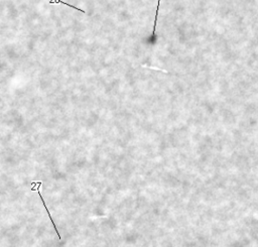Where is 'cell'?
<instances>
[{
    "instance_id": "cell-1",
    "label": "cell",
    "mask_w": 258,
    "mask_h": 247,
    "mask_svg": "<svg viewBox=\"0 0 258 247\" xmlns=\"http://www.w3.org/2000/svg\"><path fill=\"white\" fill-rule=\"evenodd\" d=\"M41 182H39V186H37V189H36V191H37V194H39V198H41V202H42V203H44V208H46V210H47V214H49V219H51V221H52V225H54V227H55V230H56L57 234V236H59V238L61 239V235H60L59 231H57V226H56V224H55L54 220H52V216H51V213H49V208H47V205H46V202L44 201V198H42V197H41V190H39V188H41Z\"/></svg>"
},
{
    "instance_id": "cell-2",
    "label": "cell",
    "mask_w": 258,
    "mask_h": 247,
    "mask_svg": "<svg viewBox=\"0 0 258 247\" xmlns=\"http://www.w3.org/2000/svg\"><path fill=\"white\" fill-rule=\"evenodd\" d=\"M159 4H160V0H158L157 2V8H156V13H155V18H154V23H153V31H152L151 36L149 37L148 42L149 44H154L155 42V27H156V22H157V16H158V10H159Z\"/></svg>"
},
{
    "instance_id": "cell-3",
    "label": "cell",
    "mask_w": 258,
    "mask_h": 247,
    "mask_svg": "<svg viewBox=\"0 0 258 247\" xmlns=\"http://www.w3.org/2000/svg\"><path fill=\"white\" fill-rule=\"evenodd\" d=\"M49 3H62V4H65V5H67V6H70V7H71V8L77 9V10H79V11H81V12H85L84 10H83V9H81V8H77V7H75V6L71 5V4L65 3V2H64V1H62V0H49Z\"/></svg>"
}]
</instances>
